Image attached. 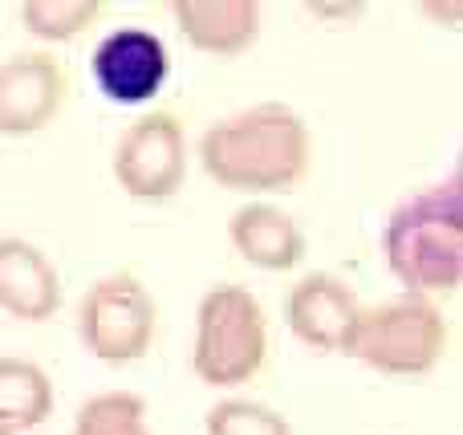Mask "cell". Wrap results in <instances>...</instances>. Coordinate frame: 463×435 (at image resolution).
<instances>
[{
  "instance_id": "obj_4",
  "label": "cell",
  "mask_w": 463,
  "mask_h": 435,
  "mask_svg": "<svg viewBox=\"0 0 463 435\" xmlns=\"http://www.w3.org/2000/svg\"><path fill=\"white\" fill-rule=\"evenodd\" d=\"M269 358V314L248 285H212L195 306L192 371L203 387L252 383Z\"/></svg>"
},
{
  "instance_id": "obj_7",
  "label": "cell",
  "mask_w": 463,
  "mask_h": 435,
  "mask_svg": "<svg viewBox=\"0 0 463 435\" xmlns=\"http://www.w3.org/2000/svg\"><path fill=\"white\" fill-rule=\"evenodd\" d=\"M70 98V70L49 49H24L0 61V135L29 138L53 127Z\"/></svg>"
},
{
  "instance_id": "obj_10",
  "label": "cell",
  "mask_w": 463,
  "mask_h": 435,
  "mask_svg": "<svg viewBox=\"0 0 463 435\" xmlns=\"http://www.w3.org/2000/svg\"><path fill=\"white\" fill-rule=\"evenodd\" d=\"M61 306V273L24 236H0V314L16 322H49Z\"/></svg>"
},
{
  "instance_id": "obj_2",
  "label": "cell",
  "mask_w": 463,
  "mask_h": 435,
  "mask_svg": "<svg viewBox=\"0 0 463 435\" xmlns=\"http://www.w3.org/2000/svg\"><path fill=\"white\" fill-rule=\"evenodd\" d=\"M383 257L411 298H448L463 285V179L451 171L439 184L415 187L391 208Z\"/></svg>"
},
{
  "instance_id": "obj_3",
  "label": "cell",
  "mask_w": 463,
  "mask_h": 435,
  "mask_svg": "<svg viewBox=\"0 0 463 435\" xmlns=\"http://www.w3.org/2000/svg\"><path fill=\"white\" fill-rule=\"evenodd\" d=\"M448 342L451 330L443 309L427 298L399 293L358 309L342 355L386 379H423L448 358Z\"/></svg>"
},
{
  "instance_id": "obj_12",
  "label": "cell",
  "mask_w": 463,
  "mask_h": 435,
  "mask_svg": "<svg viewBox=\"0 0 463 435\" xmlns=\"http://www.w3.org/2000/svg\"><path fill=\"white\" fill-rule=\"evenodd\" d=\"M171 16L179 37L208 57H240L260 37L256 0H175Z\"/></svg>"
},
{
  "instance_id": "obj_9",
  "label": "cell",
  "mask_w": 463,
  "mask_h": 435,
  "mask_svg": "<svg viewBox=\"0 0 463 435\" xmlns=\"http://www.w3.org/2000/svg\"><path fill=\"white\" fill-rule=\"evenodd\" d=\"M362 301L337 273H305L285 298V322L293 338L313 355H342L345 334L358 317Z\"/></svg>"
},
{
  "instance_id": "obj_5",
  "label": "cell",
  "mask_w": 463,
  "mask_h": 435,
  "mask_svg": "<svg viewBox=\"0 0 463 435\" xmlns=\"http://www.w3.org/2000/svg\"><path fill=\"white\" fill-rule=\"evenodd\" d=\"M78 338L106 366H135L159 338V301L135 273H106L78 301Z\"/></svg>"
},
{
  "instance_id": "obj_17",
  "label": "cell",
  "mask_w": 463,
  "mask_h": 435,
  "mask_svg": "<svg viewBox=\"0 0 463 435\" xmlns=\"http://www.w3.org/2000/svg\"><path fill=\"white\" fill-rule=\"evenodd\" d=\"M305 13L309 16H329V21L345 24V21H354V16L366 13V5H326V0H317V5H305Z\"/></svg>"
},
{
  "instance_id": "obj_18",
  "label": "cell",
  "mask_w": 463,
  "mask_h": 435,
  "mask_svg": "<svg viewBox=\"0 0 463 435\" xmlns=\"http://www.w3.org/2000/svg\"><path fill=\"white\" fill-rule=\"evenodd\" d=\"M0 435H8V431H0Z\"/></svg>"
},
{
  "instance_id": "obj_13",
  "label": "cell",
  "mask_w": 463,
  "mask_h": 435,
  "mask_svg": "<svg viewBox=\"0 0 463 435\" xmlns=\"http://www.w3.org/2000/svg\"><path fill=\"white\" fill-rule=\"evenodd\" d=\"M57 391L41 363L16 355H0V431L24 435L37 431L53 415Z\"/></svg>"
},
{
  "instance_id": "obj_11",
  "label": "cell",
  "mask_w": 463,
  "mask_h": 435,
  "mask_svg": "<svg viewBox=\"0 0 463 435\" xmlns=\"http://www.w3.org/2000/svg\"><path fill=\"white\" fill-rule=\"evenodd\" d=\"M228 244L264 273H288L305 257V232L285 208L269 200H248L228 216Z\"/></svg>"
},
{
  "instance_id": "obj_1",
  "label": "cell",
  "mask_w": 463,
  "mask_h": 435,
  "mask_svg": "<svg viewBox=\"0 0 463 435\" xmlns=\"http://www.w3.org/2000/svg\"><path fill=\"white\" fill-rule=\"evenodd\" d=\"M200 167L236 195H288L313 167V130L288 102H252L200 135Z\"/></svg>"
},
{
  "instance_id": "obj_8",
  "label": "cell",
  "mask_w": 463,
  "mask_h": 435,
  "mask_svg": "<svg viewBox=\"0 0 463 435\" xmlns=\"http://www.w3.org/2000/svg\"><path fill=\"white\" fill-rule=\"evenodd\" d=\"M90 73H94V86L102 90L106 102L146 106L167 86L171 53L159 33L138 29V24H122V29H110L94 45Z\"/></svg>"
},
{
  "instance_id": "obj_14",
  "label": "cell",
  "mask_w": 463,
  "mask_h": 435,
  "mask_svg": "<svg viewBox=\"0 0 463 435\" xmlns=\"http://www.w3.org/2000/svg\"><path fill=\"white\" fill-rule=\"evenodd\" d=\"M106 13V0H24L16 8L24 33L45 45H70L90 33Z\"/></svg>"
},
{
  "instance_id": "obj_16",
  "label": "cell",
  "mask_w": 463,
  "mask_h": 435,
  "mask_svg": "<svg viewBox=\"0 0 463 435\" xmlns=\"http://www.w3.org/2000/svg\"><path fill=\"white\" fill-rule=\"evenodd\" d=\"M203 435H293V423L260 399H220L203 411Z\"/></svg>"
},
{
  "instance_id": "obj_6",
  "label": "cell",
  "mask_w": 463,
  "mask_h": 435,
  "mask_svg": "<svg viewBox=\"0 0 463 435\" xmlns=\"http://www.w3.org/2000/svg\"><path fill=\"white\" fill-rule=\"evenodd\" d=\"M114 184L138 203H167L187 184V130L171 110H146L118 135Z\"/></svg>"
},
{
  "instance_id": "obj_15",
  "label": "cell",
  "mask_w": 463,
  "mask_h": 435,
  "mask_svg": "<svg viewBox=\"0 0 463 435\" xmlns=\"http://www.w3.org/2000/svg\"><path fill=\"white\" fill-rule=\"evenodd\" d=\"M70 435H155L146 399L135 391H98L78 407Z\"/></svg>"
}]
</instances>
